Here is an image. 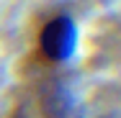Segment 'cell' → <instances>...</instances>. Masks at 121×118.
Here are the masks:
<instances>
[{
    "mask_svg": "<svg viewBox=\"0 0 121 118\" xmlns=\"http://www.w3.org/2000/svg\"><path fill=\"white\" fill-rule=\"evenodd\" d=\"M75 49V23L67 16L52 18L39 33V51L47 62H62Z\"/></svg>",
    "mask_w": 121,
    "mask_h": 118,
    "instance_id": "1",
    "label": "cell"
}]
</instances>
